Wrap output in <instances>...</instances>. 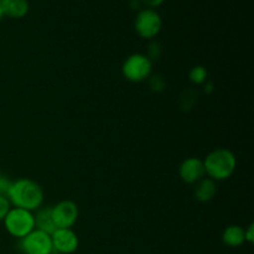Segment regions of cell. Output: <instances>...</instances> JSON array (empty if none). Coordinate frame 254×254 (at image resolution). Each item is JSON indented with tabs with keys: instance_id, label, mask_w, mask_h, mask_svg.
<instances>
[{
	"instance_id": "8",
	"label": "cell",
	"mask_w": 254,
	"mask_h": 254,
	"mask_svg": "<svg viewBox=\"0 0 254 254\" xmlns=\"http://www.w3.org/2000/svg\"><path fill=\"white\" fill-rule=\"evenodd\" d=\"M52 248L60 254H72L79 246L78 236L72 228H57L51 235Z\"/></svg>"
},
{
	"instance_id": "7",
	"label": "cell",
	"mask_w": 254,
	"mask_h": 254,
	"mask_svg": "<svg viewBox=\"0 0 254 254\" xmlns=\"http://www.w3.org/2000/svg\"><path fill=\"white\" fill-rule=\"evenodd\" d=\"M52 218L57 228H72L78 220V206L71 200L60 201L51 206Z\"/></svg>"
},
{
	"instance_id": "6",
	"label": "cell",
	"mask_w": 254,
	"mask_h": 254,
	"mask_svg": "<svg viewBox=\"0 0 254 254\" xmlns=\"http://www.w3.org/2000/svg\"><path fill=\"white\" fill-rule=\"evenodd\" d=\"M20 250L24 254H52L51 236L34 230L20 240Z\"/></svg>"
},
{
	"instance_id": "10",
	"label": "cell",
	"mask_w": 254,
	"mask_h": 254,
	"mask_svg": "<svg viewBox=\"0 0 254 254\" xmlns=\"http://www.w3.org/2000/svg\"><path fill=\"white\" fill-rule=\"evenodd\" d=\"M216 193H217V184L207 176L195 184L193 196L198 202H208L215 197Z\"/></svg>"
},
{
	"instance_id": "14",
	"label": "cell",
	"mask_w": 254,
	"mask_h": 254,
	"mask_svg": "<svg viewBox=\"0 0 254 254\" xmlns=\"http://www.w3.org/2000/svg\"><path fill=\"white\" fill-rule=\"evenodd\" d=\"M207 69L203 66H195L191 68L190 73H189V78L192 83L195 84H203L207 81Z\"/></svg>"
},
{
	"instance_id": "13",
	"label": "cell",
	"mask_w": 254,
	"mask_h": 254,
	"mask_svg": "<svg viewBox=\"0 0 254 254\" xmlns=\"http://www.w3.org/2000/svg\"><path fill=\"white\" fill-rule=\"evenodd\" d=\"M222 242L231 248H237L245 243V228L238 225H231L223 231Z\"/></svg>"
},
{
	"instance_id": "20",
	"label": "cell",
	"mask_w": 254,
	"mask_h": 254,
	"mask_svg": "<svg viewBox=\"0 0 254 254\" xmlns=\"http://www.w3.org/2000/svg\"><path fill=\"white\" fill-rule=\"evenodd\" d=\"M165 0H141L143 4H145L148 6V9H155V7L160 6Z\"/></svg>"
},
{
	"instance_id": "4",
	"label": "cell",
	"mask_w": 254,
	"mask_h": 254,
	"mask_svg": "<svg viewBox=\"0 0 254 254\" xmlns=\"http://www.w3.org/2000/svg\"><path fill=\"white\" fill-rule=\"evenodd\" d=\"M2 222L7 233L20 240L35 230L34 213L19 207H11Z\"/></svg>"
},
{
	"instance_id": "15",
	"label": "cell",
	"mask_w": 254,
	"mask_h": 254,
	"mask_svg": "<svg viewBox=\"0 0 254 254\" xmlns=\"http://www.w3.org/2000/svg\"><path fill=\"white\" fill-rule=\"evenodd\" d=\"M11 210V203L6 196L0 195V221H4L9 211Z\"/></svg>"
},
{
	"instance_id": "18",
	"label": "cell",
	"mask_w": 254,
	"mask_h": 254,
	"mask_svg": "<svg viewBox=\"0 0 254 254\" xmlns=\"http://www.w3.org/2000/svg\"><path fill=\"white\" fill-rule=\"evenodd\" d=\"M150 86H151V88L154 89V91H161V89L165 87V83H164L163 78H161L160 76H158V74H156V76L151 77V84H150Z\"/></svg>"
},
{
	"instance_id": "17",
	"label": "cell",
	"mask_w": 254,
	"mask_h": 254,
	"mask_svg": "<svg viewBox=\"0 0 254 254\" xmlns=\"http://www.w3.org/2000/svg\"><path fill=\"white\" fill-rule=\"evenodd\" d=\"M160 45L158 44V42H153V44L150 45V50H149V55H146V56L149 57V59L153 61V60H158V57L160 56Z\"/></svg>"
},
{
	"instance_id": "3",
	"label": "cell",
	"mask_w": 254,
	"mask_h": 254,
	"mask_svg": "<svg viewBox=\"0 0 254 254\" xmlns=\"http://www.w3.org/2000/svg\"><path fill=\"white\" fill-rule=\"evenodd\" d=\"M153 71V61L144 54H133L126 59L122 64L123 77L133 83H140L150 77Z\"/></svg>"
},
{
	"instance_id": "11",
	"label": "cell",
	"mask_w": 254,
	"mask_h": 254,
	"mask_svg": "<svg viewBox=\"0 0 254 254\" xmlns=\"http://www.w3.org/2000/svg\"><path fill=\"white\" fill-rule=\"evenodd\" d=\"M36 211V215H34L35 230H39L41 232H45L51 236L57 230L56 225L54 222V218H52L51 206H47V207L42 208L40 207Z\"/></svg>"
},
{
	"instance_id": "1",
	"label": "cell",
	"mask_w": 254,
	"mask_h": 254,
	"mask_svg": "<svg viewBox=\"0 0 254 254\" xmlns=\"http://www.w3.org/2000/svg\"><path fill=\"white\" fill-rule=\"evenodd\" d=\"M6 197L14 207L32 212L41 207L44 202V190L36 181L22 178L12 181Z\"/></svg>"
},
{
	"instance_id": "16",
	"label": "cell",
	"mask_w": 254,
	"mask_h": 254,
	"mask_svg": "<svg viewBox=\"0 0 254 254\" xmlns=\"http://www.w3.org/2000/svg\"><path fill=\"white\" fill-rule=\"evenodd\" d=\"M12 180H10L5 174L0 173V195L7 196L10 188H11Z\"/></svg>"
},
{
	"instance_id": "21",
	"label": "cell",
	"mask_w": 254,
	"mask_h": 254,
	"mask_svg": "<svg viewBox=\"0 0 254 254\" xmlns=\"http://www.w3.org/2000/svg\"><path fill=\"white\" fill-rule=\"evenodd\" d=\"M5 15H4V12H2V9H1V6H0V21H1V19L2 17H4Z\"/></svg>"
},
{
	"instance_id": "19",
	"label": "cell",
	"mask_w": 254,
	"mask_h": 254,
	"mask_svg": "<svg viewBox=\"0 0 254 254\" xmlns=\"http://www.w3.org/2000/svg\"><path fill=\"white\" fill-rule=\"evenodd\" d=\"M245 242L252 245L254 242V225L251 223L247 228L245 230Z\"/></svg>"
},
{
	"instance_id": "12",
	"label": "cell",
	"mask_w": 254,
	"mask_h": 254,
	"mask_svg": "<svg viewBox=\"0 0 254 254\" xmlns=\"http://www.w3.org/2000/svg\"><path fill=\"white\" fill-rule=\"evenodd\" d=\"M0 6L5 16L12 19H21L29 12V1L27 0H0Z\"/></svg>"
},
{
	"instance_id": "9",
	"label": "cell",
	"mask_w": 254,
	"mask_h": 254,
	"mask_svg": "<svg viewBox=\"0 0 254 254\" xmlns=\"http://www.w3.org/2000/svg\"><path fill=\"white\" fill-rule=\"evenodd\" d=\"M179 176L186 184H196L206 176L203 160L200 158L185 159L179 166Z\"/></svg>"
},
{
	"instance_id": "2",
	"label": "cell",
	"mask_w": 254,
	"mask_h": 254,
	"mask_svg": "<svg viewBox=\"0 0 254 254\" xmlns=\"http://www.w3.org/2000/svg\"><path fill=\"white\" fill-rule=\"evenodd\" d=\"M203 166L206 176L217 183L233 175L237 168V158L230 149L218 148L206 155Z\"/></svg>"
},
{
	"instance_id": "5",
	"label": "cell",
	"mask_w": 254,
	"mask_h": 254,
	"mask_svg": "<svg viewBox=\"0 0 254 254\" xmlns=\"http://www.w3.org/2000/svg\"><path fill=\"white\" fill-rule=\"evenodd\" d=\"M161 26H163V20L156 10L146 7L136 14L134 29L141 39L153 40L161 31Z\"/></svg>"
}]
</instances>
